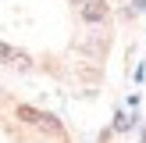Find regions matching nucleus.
<instances>
[{
  "mask_svg": "<svg viewBox=\"0 0 146 143\" xmlns=\"http://www.w3.org/2000/svg\"><path fill=\"white\" fill-rule=\"evenodd\" d=\"M0 143H75L54 111L0 86Z\"/></svg>",
  "mask_w": 146,
  "mask_h": 143,
  "instance_id": "f257e3e1",
  "label": "nucleus"
}]
</instances>
